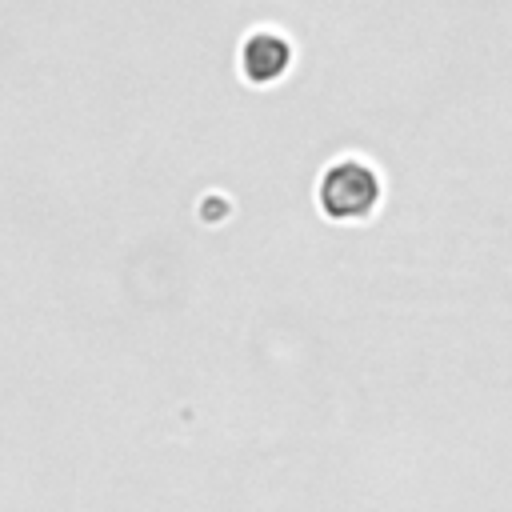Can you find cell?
Listing matches in <instances>:
<instances>
[{"instance_id":"6da1fadb","label":"cell","mask_w":512,"mask_h":512,"mask_svg":"<svg viewBox=\"0 0 512 512\" xmlns=\"http://www.w3.org/2000/svg\"><path fill=\"white\" fill-rule=\"evenodd\" d=\"M380 200V172L364 156H340L320 176V208L332 220H360Z\"/></svg>"},{"instance_id":"7a4b0ae2","label":"cell","mask_w":512,"mask_h":512,"mask_svg":"<svg viewBox=\"0 0 512 512\" xmlns=\"http://www.w3.org/2000/svg\"><path fill=\"white\" fill-rule=\"evenodd\" d=\"M292 60V48L288 40L276 32V28H256L248 32V40L240 44V68L252 76V80H272L288 68Z\"/></svg>"}]
</instances>
